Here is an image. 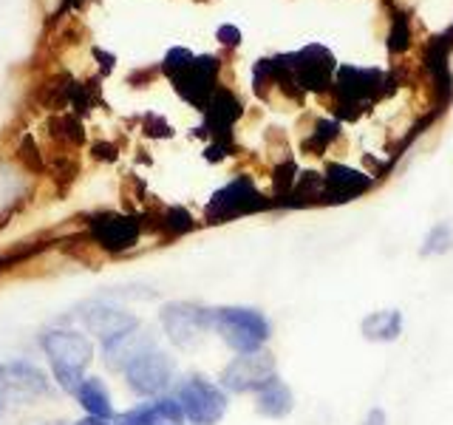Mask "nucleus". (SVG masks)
Masks as SVG:
<instances>
[{
    "instance_id": "nucleus-1",
    "label": "nucleus",
    "mask_w": 453,
    "mask_h": 425,
    "mask_svg": "<svg viewBox=\"0 0 453 425\" xmlns=\"http://www.w3.org/2000/svg\"><path fill=\"white\" fill-rule=\"evenodd\" d=\"M40 349L46 354V360L51 363L54 382L65 394L74 397L80 382L85 380L88 366L94 363V354H96L91 335L57 326V329H46L40 335Z\"/></svg>"
},
{
    "instance_id": "nucleus-2",
    "label": "nucleus",
    "mask_w": 453,
    "mask_h": 425,
    "mask_svg": "<svg viewBox=\"0 0 453 425\" xmlns=\"http://www.w3.org/2000/svg\"><path fill=\"white\" fill-rule=\"evenodd\" d=\"M162 71L173 82V89L179 91L181 99H188L190 105H196L198 111H204V105L210 103V97L219 89V71H221V60L212 54H193L188 49H170L162 60Z\"/></svg>"
},
{
    "instance_id": "nucleus-3",
    "label": "nucleus",
    "mask_w": 453,
    "mask_h": 425,
    "mask_svg": "<svg viewBox=\"0 0 453 425\" xmlns=\"http://www.w3.org/2000/svg\"><path fill=\"white\" fill-rule=\"evenodd\" d=\"M386 85L388 77L382 68H363V66L337 68L332 82L337 120H357L368 105H374V99L382 97Z\"/></svg>"
},
{
    "instance_id": "nucleus-4",
    "label": "nucleus",
    "mask_w": 453,
    "mask_h": 425,
    "mask_svg": "<svg viewBox=\"0 0 453 425\" xmlns=\"http://www.w3.org/2000/svg\"><path fill=\"white\" fill-rule=\"evenodd\" d=\"M212 332L238 354L258 352L269 340L273 326L264 318V312L250 306H219L212 309Z\"/></svg>"
},
{
    "instance_id": "nucleus-5",
    "label": "nucleus",
    "mask_w": 453,
    "mask_h": 425,
    "mask_svg": "<svg viewBox=\"0 0 453 425\" xmlns=\"http://www.w3.org/2000/svg\"><path fill=\"white\" fill-rule=\"evenodd\" d=\"M51 394V380L32 360L0 363V417L9 406H28Z\"/></svg>"
},
{
    "instance_id": "nucleus-6",
    "label": "nucleus",
    "mask_w": 453,
    "mask_h": 425,
    "mask_svg": "<svg viewBox=\"0 0 453 425\" xmlns=\"http://www.w3.org/2000/svg\"><path fill=\"white\" fill-rule=\"evenodd\" d=\"M269 198L255 188V182L250 176H235L233 182H226L221 190L212 193V198L204 207V216L210 224H224L241 216H252V212L266 210Z\"/></svg>"
},
{
    "instance_id": "nucleus-7",
    "label": "nucleus",
    "mask_w": 453,
    "mask_h": 425,
    "mask_svg": "<svg viewBox=\"0 0 453 425\" xmlns=\"http://www.w3.org/2000/svg\"><path fill=\"white\" fill-rule=\"evenodd\" d=\"M162 329L176 349H196L212 332V309L193 301H170L162 306Z\"/></svg>"
},
{
    "instance_id": "nucleus-8",
    "label": "nucleus",
    "mask_w": 453,
    "mask_h": 425,
    "mask_svg": "<svg viewBox=\"0 0 453 425\" xmlns=\"http://www.w3.org/2000/svg\"><path fill=\"white\" fill-rule=\"evenodd\" d=\"M176 400L181 406L184 420L193 425H216L226 414V391L202 375H190L179 382Z\"/></svg>"
},
{
    "instance_id": "nucleus-9",
    "label": "nucleus",
    "mask_w": 453,
    "mask_h": 425,
    "mask_svg": "<svg viewBox=\"0 0 453 425\" xmlns=\"http://www.w3.org/2000/svg\"><path fill=\"white\" fill-rule=\"evenodd\" d=\"M280 60L301 91L320 94L326 89H332V82H334L332 74L337 63H334V54L326 46H320V42H309L301 51L280 54Z\"/></svg>"
},
{
    "instance_id": "nucleus-10",
    "label": "nucleus",
    "mask_w": 453,
    "mask_h": 425,
    "mask_svg": "<svg viewBox=\"0 0 453 425\" xmlns=\"http://www.w3.org/2000/svg\"><path fill=\"white\" fill-rule=\"evenodd\" d=\"M122 375L127 389L150 400V397H162L170 389V382L176 377V360L165 349L153 346L148 352H142L136 360L127 363Z\"/></svg>"
},
{
    "instance_id": "nucleus-11",
    "label": "nucleus",
    "mask_w": 453,
    "mask_h": 425,
    "mask_svg": "<svg viewBox=\"0 0 453 425\" xmlns=\"http://www.w3.org/2000/svg\"><path fill=\"white\" fill-rule=\"evenodd\" d=\"M275 368H278L275 366V358L266 349L238 354V358H233L230 363L224 366V372H221V389L224 391H233V394L261 391L269 380L278 377Z\"/></svg>"
},
{
    "instance_id": "nucleus-12",
    "label": "nucleus",
    "mask_w": 453,
    "mask_h": 425,
    "mask_svg": "<svg viewBox=\"0 0 453 425\" xmlns=\"http://www.w3.org/2000/svg\"><path fill=\"white\" fill-rule=\"evenodd\" d=\"M91 238L96 241V247H103L108 252H125L139 244L142 238V221L139 216H127V212H94L88 221Z\"/></svg>"
},
{
    "instance_id": "nucleus-13",
    "label": "nucleus",
    "mask_w": 453,
    "mask_h": 425,
    "mask_svg": "<svg viewBox=\"0 0 453 425\" xmlns=\"http://www.w3.org/2000/svg\"><path fill=\"white\" fill-rule=\"evenodd\" d=\"M80 321L85 326V332H88L91 337H96L103 346L142 326V321L134 315V312H127L122 306H113V304H105V301L85 304L82 312H80Z\"/></svg>"
},
{
    "instance_id": "nucleus-14",
    "label": "nucleus",
    "mask_w": 453,
    "mask_h": 425,
    "mask_svg": "<svg viewBox=\"0 0 453 425\" xmlns=\"http://www.w3.org/2000/svg\"><path fill=\"white\" fill-rule=\"evenodd\" d=\"M374 188V176L354 170L349 165H329L323 176V205H343L360 198Z\"/></svg>"
},
{
    "instance_id": "nucleus-15",
    "label": "nucleus",
    "mask_w": 453,
    "mask_h": 425,
    "mask_svg": "<svg viewBox=\"0 0 453 425\" xmlns=\"http://www.w3.org/2000/svg\"><path fill=\"white\" fill-rule=\"evenodd\" d=\"M113 425H181L184 414L176 397H150L148 403H139L134 408L122 411V414L113 417Z\"/></svg>"
},
{
    "instance_id": "nucleus-16",
    "label": "nucleus",
    "mask_w": 453,
    "mask_h": 425,
    "mask_svg": "<svg viewBox=\"0 0 453 425\" xmlns=\"http://www.w3.org/2000/svg\"><path fill=\"white\" fill-rule=\"evenodd\" d=\"M241 117V99L230 91V89H216V94L210 97V103L204 105V128L202 131H210V136L219 142V145H226V136H230L235 120Z\"/></svg>"
},
{
    "instance_id": "nucleus-17",
    "label": "nucleus",
    "mask_w": 453,
    "mask_h": 425,
    "mask_svg": "<svg viewBox=\"0 0 453 425\" xmlns=\"http://www.w3.org/2000/svg\"><path fill=\"white\" fill-rule=\"evenodd\" d=\"M156 346V337L148 326H139V329L127 332L117 340H111V344L103 346V360L111 372H125L127 363L136 360L142 352H148Z\"/></svg>"
},
{
    "instance_id": "nucleus-18",
    "label": "nucleus",
    "mask_w": 453,
    "mask_h": 425,
    "mask_svg": "<svg viewBox=\"0 0 453 425\" xmlns=\"http://www.w3.org/2000/svg\"><path fill=\"white\" fill-rule=\"evenodd\" d=\"M292 406H295L292 389L280 377H273L261 391H255V408H258V414H264L269 420L287 417Z\"/></svg>"
},
{
    "instance_id": "nucleus-19",
    "label": "nucleus",
    "mask_w": 453,
    "mask_h": 425,
    "mask_svg": "<svg viewBox=\"0 0 453 425\" xmlns=\"http://www.w3.org/2000/svg\"><path fill=\"white\" fill-rule=\"evenodd\" d=\"M77 403L82 406L85 417H99V420H113V403H111V391L99 377H85L77 389Z\"/></svg>"
},
{
    "instance_id": "nucleus-20",
    "label": "nucleus",
    "mask_w": 453,
    "mask_h": 425,
    "mask_svg": "<svg viewBox=\"0 0 453 425\" xmlns=\"http://www.w3.org/2000/svg\"><path fill=\"white\" fill-rule=\"evenodd\" d=\"M360 332L372 344H391L403 332V312L400 309H382L365 315L360 323Z\"/></svg>"
},
{
    "instance_id": "nucleus-21",
    "label": "nucleus",
    "mask_w": 453,
    "mask_h": 425,
    "mask_svg": "<svg viewBox=\"0 0 453 425\" xmlns=\"http://www.w3.org/2000/svg\"><path fill=\"white\" fill-rule=\"evenodd\" d=\"M26 196V176L14 165L0 162V210L12 207Z\"/></svg>"
},
{
    "instance_id": "nucleus-22",
    "label": "nucleus",
    "mask_w": 453,
    "mask_h": 425,
    "mask_svg": "<svg viewBox=\"0 0 453 425\" xmlns=\"http://www.w3.org/2000/svg\"><path fill=\"white\" fill-rule=\"evenodd\" d=\"M337 134H340V120H318L315 131H311L309 139H306V151L309 153H323L337 139Z\"/></svg>"
},
{
    "instance_id": "nucleus-23",
    "label": "nucleus",
    "mask_w": 453,
    "mask_h": 425,
    "mask_svg": "<svg viewBox=\"0 0 453 425\" xmlns=\"http://www.w3.org/2000/svg\"><path fill=\"white\" fill-rule=\"evenodd\" d=\"M49 131H51L54 139L65 142V145H80V142H82V125H80V120L74 117V113L54 117L51 125H49Z\"/></svg>"
},
{
    "instance_id": "nucleus-24",
    "label": "nucleus",
    "mask_w": 453,
    "mask_h": 425,
    "mask_svg": "<svg viewBox=\"0 0 453 425\" xmlns=\"http://www.w3.org/2000/svg\"><path fill=\"white\" fill-rule=\"evenodd\" d=\"M450 247H453V230H450V224L439 221V224L431 227L428 236H425V241H422V255H445Z\"/></svg>"
},
{
    "instance_id": "nucleus-25",
    "label": "nucleus",
    "mask_w": 453,
    "mask_h": 425,
    "mask_svg": "<svg viewBox=\"0 0 453 425\" xmlns=\"http://www.w3.org/2000/svg\"><path fill=\"white\" fill-rule=\"evenodd\" d=\"M162 227L176 238V236L190 233L193 227H196V221H193V216L184 207H167L165 216H162Z\"/></svg>"
},
{
    "instance_id": "nucleus-26",
    "label": "nucleus",
    "mask_w": 453,
    "mask_h": 425,
    "mask_svg": "<svg viewBox=\"0 0 453 425\" xmlns=\"http://www.w3.org/2000/svg\"><path fill=\"white\" fill-rule=\"evenodd\" d=\"M411 42V26H408V18L405 14H394L391 20V32H388V49L396 54V51H405Z\"/></svg>"
},
{
    "instance_id": "nucleus-27",
    "label": "nucleus",
    "mask_w": 453,
    "mask_h": 425,
    "mask_svg": "<svg viewBox=\"0 0 453 425\" xmlns=\"http://www.w3.org/2000/svg\"><path fill=\"white\" fill-rule=\"evenodd\" d=\"M216 40L221 42V46H241V28L233 26V23H224L219 26V32H216Z\"/></svg>"
},
{
    "instance_id": "nucleus-28",
    "label": "nucleus",
    "mask_w": 453,
    "mask_h": 425,
    "mask_svg": "<svg viewBox=\"0 0 453 425\" xmlns=\"http://www.w3.org/2000/svg\"><path fill=\"white\" fill-rule=\"evenodd\" d=\"M363 425H388V422H386V411H382V408H372V411L365 414Z\"/></svg>"
},
{
    "instance_id": "nucleus-29",
    "label": "nucleus",
    "mask_w": 453,
    "mask_h": 425,
    "mask_svg": "<svg viewBox=\"0 0 453 425\" xmlns=\"http://www.w3.org/2000/svg\"><path fill=\"white\" fill-rule=\"evenodd\" d=\"M74 425H113V422L111 420H99V417H82Z\"/></svg>"
},
{
    "instance_id": "nucleus-30",
    "label": "nucleus",
    "mask_w": 453,
    "mask_h": 425,
    "mask_svg": "<svg viewBox=\"0 0 453 425\" xmlns=\"http://www.w3.org/2000/svg\"><path fill=\"white\" fill-rule=\"evenodd\" d=\"M42 425H68V422H63V420H51V422H42Z\"/></svg>"
}]
</instances>
